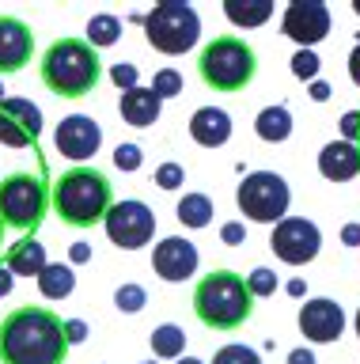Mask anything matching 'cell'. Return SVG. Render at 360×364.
<instances>
[{
  "label": "cell",
  "mask_w": 360,
  "mask_h": 364,
  "mask_svg": "<svg viewBox=\"0 0 360 364\" xmlns=\"http://www.w3.org/2000/svg\"><path fill=\"white\" fill-rule=\"evenodd\" d=\"M110 80H114L121 91H133V87H137V65H129V61L114 65V68H110Z\"/></svg>",
  "instance_id": "cell-33"
},
{
  "label": "cell",
  "mask_w": 360,
  "mask_h": 364,
  "mask_svg": "<svg viewBox=\"0 0 360 364\" xmlns=\"http://www.w3.org/2000/svg\"><path fill=\"white\" fill-rule=\"evenodd\" d=\"M65 323L46 307H16L0 323V364H65Z\"/></svg>",
  "instance_id": "cell-1"
},
{
  "label": "cell",
  "mask_w": 360,
  "mask_h": 364,
  "mask_svg": "<svg viewBox=\"0 0 360 364\" xmlns=\"http://www.w3.org/2000/svg\"><path fill=\"white\" fill-rule=\"evenodd\" d=\"M292 73H296L300 80H315L319 76V57H315L311 50H296V57H292Z\"/></svg>",
  "instance_id": "cell-32"
},
{
  "label": "cell",
  "mask_w": 360,
  "mask_h": 364,
  "mask_svg": "<svg viewBox=\"0 0 360 364\" xmlns=\"http://www.w3.org/2000/svg\"><path fill=\"white\" fill-rule=\"evenodd\" d=\"M201 80L212 91H243L258 73V57L243 38L235 34H224V38H212L205 50H201Z\"/></svg>",
  "instance_id": "cell-5"
},
{
  "label": "cell",
  "mask_w": 360,
  "mask_h": 364,
  "mask_svg": "<svg viewBox=\"0 0 360 364\" xmlns=\"http://www.w3.org/2000/svg\"><path fill=\"white\" fill-rule=\"evenodd\" d=\"M235 201H239V213L251 216L254 224H280L288 213L292 190L277 171H251L235 190Z\"/></svg>",
  "instance_id": "cell-8"
},
{
  "label": "cell",
  "mask_w": 360,
  "mask_h": 364,
  "mask_svg": "<svg viewBox=\"0 0 360 364\" xmlns=\"http://www.w3.org/2000/svg\"><path fill=\"white\" fill-rule=\"evenodd\" d=\"M0 102H4V84H0Z\"/></svg>",
  "instance_id": "cell-47"
},
{
  "label": "cell",
  "mask_w": 360,
  "mask_h": 364,
  "mask_svg": "<svg viewBox=\"0 0 360 364\" xmlns=\"http://www.w3.org/2000/svg\"><path fill=\"white\" fill-rule=\"evenodd\" d=\"M288 364H315V353L311 349H292L288 353Z\"/></svg>",
  "instance_id": "cell-39"
},
{
  "label": "cell",
  "mask_w": 360,
  "mask_h": 364,
  "mask_svg": "<svg viewBox=\"0 0 360 364\" xmlns=\"http://www.w3.org/2000/svg\"><path fill=\"white\" fill-rule=\"evenodd\" d=\"M311 99L326 102V99H330V87H326V84H311Z\"/></svg>",
  "instance_id": "cell-43"
},
{
  "label": "cell",
  "mask_w": 360,
  "mask_h": 364,
  "mask_svg": "<svg viewBox=\"0 0 360 364\" xmlns=\"http://www.w3.org/2000/svg\"><path fill=\"white\" fill-rule=\"evenodd\" d=\"M194 311L209 330H239L254 315V296L231 269H212L194 289Z\"/></svg>",
  "instance_id": "cell-4"
},
{
  "label": "cell",
  "mask_w": 360,
  "mask_h": 364,
  "mask_svg": "<svg viewBox=\"0 0 360 364\" xmlns=\"http://www.w3.org/2000/svg\"><path fill=\"white\" fill-rule=\"evenodd\" d=\"M152 269H156V277H163L171 284L194 277L197 273V247L182 235H167L152 250Z\"/></svg>",
  "instance_id": "cell-13"
},
{
  "label": "cell",
  "mask_w": 360,
  "mask_h": 364,
  "mask_svg": "<svg viewBox=\"0 0 360 364\" xmlns=\"http://www.w3.org/2000/svg\"><path fill=\"white\" fill-rule=\"evenodd\" d=\"M186 182V171L178 167V164H163V167H156V186L160 190H178Z\"/></svg>",
  "instance_id": "cell-31"
},
{
  "label": "cell",
  "mask_w": 360,
  "mask_h": 364,
  "mask_svg": "<svg viewBox=\"0 0 360 364\" xmlns=\"http://www.w3.org/2000/svg\"><path fill=\"white\" fill-rule=\"evenodd\" d=\"M342 239H345L349 247H356V243H360V224H349L345 232H342Z\"/></svg>",
  "instance_id": "cell-41"
},
{
  "label": "cell",
  "mask_w": 360,
  "mask_h": 364,
  "mask_svg": "<svg viewBox=\"0 0 360 364\" xmlns=\"http://www.w3.org/2000/svg\"><path fill=\"white\" fill-rule=\"evenodd\" d=\"M144 300H148V296H144V289L141 284H121V289L114 292V304H118V311H141L144 307Z\"/></svg>",
  "instance_id": "cell-29"
},
{
  "label": "cell",
  "mask_w": 360,
  "mask_h": 364,
  "mask_svg": "<svg viewBox=\"0 0 360 364\" xmlns=\"http://www.w3.org/2000/svg\"><path fill=\"white\" fill-rule=\"evenodd\" d=\"M84 338H87V323H80V318H69V323H65V341H69V346H80Z\"/></svg>",
  "instance_id": "cell-36"
},
{
  "label": "cell",
  "mask_w": 360,
  "mask_h": 364,
  "mask_svg": "<svg viewBox=\"0 0 360 364\" xmlns=\"http://www.w3.org/2000/svg\"><path fill=\"white\" fill-rule=\"evenodd\" d=\"M99 73H103V61L84 38H58L42 53V84L61 99L92 95Z\"/></svg>",
  "instance_id": "cell-3"
},
{
  "label": "cell",
  "mask_w": 360,
  "mask_h": 364,
  "mask_svg": "<svg viewBox=\"0 0 360 364\" xmlns=\"http://www.w3.org/2000/svg\"><path fill=\"white\" fill-rule=\"evenodd\" d=\"M103 228H107V235H110L114 247L137 250V247H144L152 239L156 216H152V209L144 201H118V205H110Z\"/></svg>",
  "instance_id": "cell-9"
},
{
  "label": "cell",
  "mask_w": 360,
  "mask_h": 364,
  "mask_svg": "<svg viewBox=\"0 0 360 364\" xmlns=\"http://www.w3.org/2000/svg\"><path fill=\"white\" fill-rule=\"evenodd\" d=\"M72 289H76V277L65 262H50V266L38 273V292L46 296V300H65V296H72Z\"/></svg>",
  "instance_id": "cell-21"
},
{
  "label": "cell",
  "mask_w": 360,
  "mask_h": 364,
  "mask_svg": "<svg viewBox=\"0 0 360 364\" xmlns=\"http://www.w3.org/2000/svg\"><path fill=\"white\" fill-rule=\"evenodd\" d=\"M121 38V23L114 16H92V23H87V46L99 53L103 46H114Z\"/></svg>",
  "instance_id": "cell-26"
},
{
  "label": "cell",
  "mask_w": 360,
  "mask_h": 364,
  "mask_svg": "<svg viewBox=\"0 0 360 364\" xmlns=\"http://www.w3.org/2000/svg\"><path fill=\"white\" fill-rule=\"evenodd\" d=\"M12 289H16V277H12V269H8V266H0V296H8Z\"/></svg>",
  "instance_id": "cell-38"
},
{
  "label": "cell",
  "mask_w": 360,
  "mask_h": 364,
  "mask_svg": "<svg viewBox=\"0 0 360 364\" xmlns=\"http://www.w3.org/2000/svg\"><path fill=\"white\" fill-rule=\"evenodd\" d=\"M319 171L330 182H349L360 175V148L349 141H330L319 152Z\"/></svg>",
  "instance_id": "cell-17"
},
{
  "label": "cell",
  "mask_w": 360,
  "mask_h": 364,
  "mask_svg": "<svg viewBox=\"0 0 360 364\" xmlns=\"http://www.w3.org/2000/svg\"><path fill=\"white\" fill-rule=\"evenodd\" d=\"M53 144H58L61 156L69 159H92L99 152V144H103V129H99L95 118H87V114H69V118L58 122V133H53Z\"/></svg>",
  "instance_id": "cell-12"
},
{
  "label": "cell",
  "mask_w": 360,
  "mask_h": 364,
  "mask_svg": "<svg viewBox=\"0 0 360 364\" xmlns=\"http://www.w3.org/2000/svg\"><path fill=\"white\" fill-rule=\"evenodd\" d=\"M114 164H118V171H137L141 167V148L137 144H118Z\"/></svg>",
  "instance_id": "cell-34"
},
{
  "label": "cell",
  "mask_w": 360,
  "mask_h": 364,
  "mask_svg": "<svg viewBox=\"0 0 360 364\" xmlns=\"http://www.w3.org/2000/svg\"><path fill=\"white\" fill-rule=\"evenodd\" d=\"M178 220L186 228H209L212 220V201L205 193H186L182 201H178Z\"/></svg>",
  "instance_id": "cell-25"
},
{
  "label": "cell",
  "mask_w": 360,
  "mask_h": 364,
  "mask_svg": "<svg viewBox=\"0 0 360 364\" xmlns=\"http://www.w3.org/2000/svg\"><path fill=\"white\" fill-rule=\"evenodd\" d=\"M148 364H156V360H148Z\"/></svg>",
  "instance_id": "cell-48"
},
{
  "label": "cell",
  "mask_w": 360,
  "mask_h": 364,
  "mask_svg": "<svg viewBox=\"0 0 360 364\" xmlns=\"http://www.w3.org/2000/svg\"><path fill=\"white\" fill-rule=\"evenodd\" d=\"M190 136H194L201 148H220V144H228V136H231V114L220 110V107H201V110H194V118H190Z\"/></svg>",
  "instance_id": "cell-16"
},
{
  "label": "cell",
  "mask_w": 360,
  "mask_h": 364,
  "mask_svg": "<svg viewBox=\"0 0 360 364\" xmlns=\"http://www.w3.org/2000/svg\"><path fill=\"white\" fill-rule=\"evenodd\" d=\"M175 364H201V360H197V357H178Z\"/></svg>",
  "instance_id": "cell-44"
},
{
  "label": "cell",
  "mask_w": 360,
  "mask_h": 364,
  "mask_svg": "<svg viewBox=\"0 0 360 364\" xmlns=\"http://www.w3.org/2000/svg\"><path fill=\"white\" fill-rule=\"evenodd\" d=\"M144 34H148L152 50L186 53L201 38V16L190 4H182V0H167V4H156L144 16Z\"/></svg>",
  "instance_id": "cell-6"
},
{
  "label": "cell",
  "mask_w": 360,
  "mask_h": 364,
  "mask_svg": "<svg viewBox=\"0 0 360 364\" xmlns=\"http://www.w3.org/2000/svg\"><path fill=\"white\" fill-rule=\"evenodd\" d=\"M148 91H152L160 102H163V99H175L178 91H182V76H178L175 68H160V73L152 76V87H148Z\"/></svg>",
  "instance_id": "cell-27"
},
{
  "label": "cell",
  "mask_w": 360,
  "mask_h": 364,
  "mask_svg": "<svg viewBox=\"0 0 360 364\" xmlns=\"http://www.w3.org/2000/svg\"><path fill=\"white\" fill-rule=\"evenodd\" d=\"M220 235H224V243H243V235H246V232H243V224H224V232H220Z\"/></svg>",
  "instance_id": "cell-37"
},
{
  "label": "cell",
  "mask_w": 360,
  "mask_h": 364,
  "mask_svg": "<svg viewBox=\"0 0 360 364\" xmlns=\"http://www.w3.org/2000/svg\"><path fill=\"white\" fill-rule=\"evenodd\" d=\"M353 11H356V16H360V0H356V4H353Z\"/></svg>",
  "instance_id": "cell-45"
},
{
  "label": "cell",
  "mask_w": 360,
  "mask_h": 364,
  "mask_svg": "<svg viewBox=\"0 0 360 364\" xmlns=\"http://www.w3.org/2000/svg\"><path fill=\"white\" fill-rule=\"evenodd\" d=\"M300 330H303V338H307V341H319V346L337 341V338H342V330H345V311L334 300H326V296L307 300L300 307Z\"/></svg>",
  "instance_id": "cell-14"
},
{
  "label": "cell",
  "mask_w": 360,
  "mask_h": 364,
  "mask_svg": "<svg viewBox=\"0 0 360 364\" xmlns=\"http://www.w3.org/2000/svg\"><path fill=\"white\" fill-rule=\"evenodd\" d=\"M356 334H360V311H356Z\"/></svg>",
  "instance_id": "cell-46"
},
{
  "label": "cell",
  "mask_w": 360,
  "mask_h": 364,
  "mask_svg": "<svg viewBox=\"0 0 360 364\" xmlns=\"http://www.w3.org/2000/svg\"><path fill=\"white\" fill-rule=\"evenodd\" d=\"M50 193L38 175H8L0 182V224L16 232H35L46 216Z\"/></svg>",
  "instance_id": "cell-7"
},
{
  "label": "cell",
  "mask_w": 360,
  "mask_h": 364,
  "mask_svg": "<svg viewBox=\"0 0 360 364\" xmlns=\"http://www.w3.org/2000/svg\"><path fill=\"white\" fill-rule=\"evenodd\" d=\"M148 341H152L156 357H167V360H178V357H182V349H186V334H182V326H175V323L156 326Z\"/></svg>",
  "instance_id": "cell-24"
},
{
  "label": "cell",
  "mask_w": 360,
  "mask_h": 364,
  "mask_svg": "<svg viewBox=\"0 0 360 364\" xmlns=\"http://www.w3.org/2000/svg\"><path fill=\"white\" fill-rule=\"evenodd\" d=\"M349 76H353V84L360 87V46H356L353 53H349Z\"/></svg>",
  "instance_id": "cell-40"
},
{
  "label": "cell",
  "mask_w": 360,
  "mask_h": 364,
  "mask_svg": "<svg viewBox=\"0 0 360 364\" xmlns=\"http://www.w3.org/2000/svg\"><path fill=\"white\" fill-rule=\"evenodd\" d=\"M342 133H345V141H349V144L360 141V110H349L345 118H342Z\"/></svg>",
  "instance_id": "cell-35"
},
{
  "label": "cell",
  "mask_w": 360,
  "mask_h": 364,
  "mask_svg": "<svg viewBox=\"0 0 360 364\" xmlns=\"http://www.w3.org/2000/svg\"><path fill=\"white\" fill-rule=\"evenodd\" d=\"M224 16H228L235 27H262V23L273 16V4H269V0H228V4H224Z\"/></svg>",
  "instance_id": "cell-23"
},
{
  "label": "cell",
  "mask_w": 360,
  "mask_h": 364,
  "mask_svg": "<svg viewBox=\"0 0 360 364\" xmlns=\"http://www.w3.org/2000/svg\"><path fill=\"white\" fill-rule=\"evenodd\" d=\"M0 114H4L8 122H16L19 129L31 136V141H38V133H42V110L31 99H4V102H0Z\"/></svg>",
  "instance_id": "cell-20"
},
{
  "label": "cell",
  "mask_w": 360,
  "mask_h": 364,
  "mask_svg": "<svg viewBox=\"0 0 360 364\" xmlns=\"http://www.w3.org/2000/svg\"><path fill=\"white\" fill-rule=\"evenodd\" d=\"M8 269H12V277H38L42 269L50 266L46 262V247L38 243V239H23V243H16L8 250Z\"/></svg>",
  "instance_id": "cell-19"
},
{
  "label": "cell",
  "mask_w": 360,
  "mask_h": 364,
  "mask_svg": "<svg viewBox=\"0 0 360 364\" xmlns=\"http://www.w3.org/2000/svg\"><path fill=\"white\" fill-rule=\"evenodd\" d=\"M243 281H246V289H251V296H273L277 292V273L266 269V266H258L251 277H243Z\"/></svg>",
  "instance_id": "cell-28"
},
{
  "label": "cell",
  "mask_w": 360,
  "mask_h": 364,
  "mask_svg": "<svg viewBox=\"0 0 360 364\" xmlns=\"http://www.w3.org/2000/svg\"><path fill=\"white\" fill-rule=\"evenodd\" d=\"M254 133L262 136V141H269V144L288 141V133H292V114H288V107H266V110L254 118Z\"/></svg>",
  "instance_id": "cell-22"
},
{
  "label": "cell",
  "mask_w": 360,
  "mask_h": 364,
  "mask_svg": "<svg viewBox=\"0 0 360 364\" xmlns=\"http://www.w3.org/2000/svg\"><path fill=\"white\" fill-rule=\"evenodd\" d=\"M269 247H273V255L280 262L303 266V262H311L315 255H319L322 235H319V228H315L307 216H285V220L273 228V235H269Z\"/></svg>",
  "instance_id": "cell-10"
},
{
  "label": "cell",
  "mask_w": 360,
  "mask_h": 364,
  "mask_svg": "<svg viewBox=\"0 0 360 364\" xmlns=\"http://www.w3.org/2000/svg\"><path fill=\"white\" fill-rule=\"evenodd\" d=\"M212 364H262V357L246 346H224L217 357H212Z\"/></svg>",
  "instance_id": "cell-30"
},
{
  "label": "cell",
  "mask_w": 360,
  "mask_h": 364,
  "mask_svg": "<svg viewBox=\"0 0 360 364\" xmlns=\"http://www.w3.org/2000/svg\"><path fill=\"white\" fill-rule=\"evenodd\" d=\"M87 258H92L87 243H72V262H87Z\"/></svg>",
  "instance_id": "cell-42"
},
{
  "label": "cell",
  "mask_w": 360,
  "mask_h": 364,
  "mask_svg": "<svg viewBox=\"0 0 360 364\" xmlns=\"http://www.w3.org/2000/svg\"><path fill=\"white\" fill-rule=\"evenodd\" d=\"M118 114L126 118V125H137V129H148V125L160 122L163 114V102L152 95L148 87H133V91H121L118 99Z\"/></svg>",
  "instance_id": "cell-18"
},
{
  "label": "cell",
  "mask_w": 360,
  "mask_h": 364,
  "mask_svg": "<svg viewBox=\"0 0 360 364\" xmlns=\"http://www.w3.org/2000/svg\"><path fill=\"white\" fill-rule=\"evenodd\" d=\"M280 27L292 42H300V50H311L315 42H322L330 34V8L319 4V0H296V4H288Z\"/></svg>",
  "instance_id": "cell-11"
},
{
  "label": "cell",
  "mask_w": 360,
  "mask_h": 364,
  "mask_svg": "<svg viewBox=\"0 0 360 364\" xmlns=\"http://www.w3.org/2000/svg\"><path fill=\"white\" fill-rule=\"evenodd\" d=\"M110 205H114V190L110 178L95 167H72L65 171L53 186V209L65 224L72 228H95L107 220Z\"/></svg>",
  "instance_id": "cell-2"
},
{
  "label": "cell",
  "mask_w": 360,
  "mask_h": 364,
  "mask_svg": "<svg viewBox=\"0 0 360 364\" xmlns=\"http://www.w3.org/2000/svg\"><path fill=\"white\" fill-rule=\"evenodd\" d=\"M35 57V34L23 19L0 16V73H19Z\"/></svg>",
  "instance_id": "cell-15"
}]
</instances>
